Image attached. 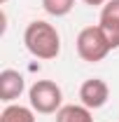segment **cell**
<instances>
[{
  "mask_svg": "<svg viewBox=\"0 0 119 122\" xmlns=\"http://www.w3.org/2000/svg\"><path fill=\"white\" fill-rule=\"evenodd\" d=\"M0 2H2V5H5V2H7V0H0Z\"/></svg>",
  "mask_w": 119,
  "mask_h": 122,
  "instance_id": "8fae6325",
  "label": "cell"
},
{
  "mask_svg": "<svg viewBox=\"0 0 119 122\" xmlns=\"http://www.w3.org/2000/svg\"><path fill=\"white\" fill-rule=\"evenodd\" d=\"M26 89L23 75L14 68H5L0 73V101L2 103H14Z\"/></svg>",
  "mask_w": 119,
  "mask_h": 122,
  "instance_id": "8992f818",
  "label": "cell"
},
{
  "mask_svg": "<svg viewBox=\"0 0 119 122\" xmlns=\"http://www.w3.org/2000/svg\"><path fill=\"white\" fill-rule=\"evenodd\" d=\"M23 45L35 59L51 61L61 54V35L49 21H30L23 30Z\"/></svg>",
  "mask_w": 119,
  "mask_h": 122,
  "instance_id": "6da1fadb",
  "label": "cell"
},
{
  "mask_svg": "<svg viewBox=\"0 0 119 122\" xmlns=\"http://www.w3.org/2000/svg\"><path fill=\"white\" fill-rule=\"evenodd\" d=\"M75 7V0H42V10L49 16H68Z\"/></svg>",
  "mask_w": 119,
  "mask_h": 122,
  "instance_id": "9c48e42d",
  "label": "cell"
},
{
  "mask_svg": "<svg viewBox=\"0 0 119 122\" xmlns=\"http://www.w3.org/2000/svg\"><path fill=\"white\" fill-rule=\"evenodd\" d=\"M0 122H35V110L21 103H7L0 113Z\"/></svg>",
  "mask_w": 119,
  "mask_h": 122,
  "instance_id": "ba28073f",
  "label": "cell"
},
{
  "mask_svg": "<svg viewBox=\"0 0 119 122\" xmlns=\"http://www.w3.org/2000/svg\"><path fill=\"white\" fill-rule=\"evenodd\" d=\"M98 26L103 28L105 38L110 40V47L117 49L119 47V0H107L101 7Z\"/></svg>",
  "mask_w": 119,
  "mask_h": 122,
  "instance_id": "5b68a950",
  "label": "cell"
},
{
  "mask_svg": "<svg viewBox=\"0 0 119 122\" xmlns=\"http://www.w3.org/2000/svg\"><path fill=\"white\" fill-rule=\"evenodd\" d=\"M56 122H93V115H91V108L87 106H77V103H70V106H61V110L56 113Z\"/></svg>",
  "mask_w": 119,
  "mask_h": 122,
  "instance_id": "52a82bcc",
  "label": "cell"
},
{
  "mask_svg": "<svg viewBox=\"0 0 119 122\" xmlns=\"http://www.w3.org/2000/svg\"><path fill=\"white\" fill-rule=\"evenodd\" d=\"M110 99V87L107 82L101 80V77H91V80H84L82 87H79V101L82 106L91 108V110H98L103 108Z\"/></svg>",
  "mask_w": 119,
  "mask_h": 122,
  "instance_id": "277c9868",
  "label": "cell"
},
{
  "mask_svg": "<svg viewBox=\"0 0 119 122\" xmlns=\"http://www.w3.org/2000/svg\"><path fill=\"white\" fill-rule=\"evenodd\" d=\"M84 5H89V7H103L107 0H82Z\"/></svg>",
  "mask_w": 119,
  "mask_h": 122,
  "instance_id": "30bf717a",
  "label": "cell"
},
{
  "mask_svg": "<svg viewBox=\"0 0 119 122\" xmlns=\"http://www.w3.org/2000/svg\"><path fill=\"white\" fill-rule=\"evenodd\" d=\"M28 103L40 115L59 113L63 106V92L54 80H35L28 89Z\"/></svg>",
  "mask_w": 119,
  "mask_h": 122,
  "instance_id": "3957f363",
  "label": "cell"
},
{
  "mask_svg": "<svg viewBox=\"0 0 119 122\" xmlns=\"http://www.w3.org/2000/svg\"><path fill=\"white\" fill-rule=\"evenodd\" d=\"M75 47H77L79 59L87 61V63H98V61H103L112 52L110 40L105 38V33H103L101 26H87V28H82L77 33Z\"/></svg>",
  "mask_w": 119,
  "mask_h": 122,
  "instance_id": "7a4b0ae2",
  "label": "cell"
}]
</instances>
